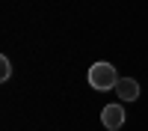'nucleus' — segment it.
Listing matches in <instances>:
<instances>
[{
  "mask_svg": "<svg viewBox=\"0 0 148 131\" xmlns=\"http://www.w3.org/2000/svg\"><path fill=\"white\" fill-rule=\"evenodd\" d=\"M101 122H104V128H121L125 125V107L121 104H104Z\"/></svg>",
  "mask_w": 148,
  "mask_h": 131,
  "instance_id": "obj_3",
  "label": "nucleus"
},
{
  "mask_svg": "<svg viewBox=\"0 0 148 131\" xmlns=\"http://www.w3.org/2000/svg\"><path fill=\"white\" fill-rule=\"evenodd\" d=\"M107 131H121V128H107Z\"/></svg>",
  "mask_w": 148,
  "mask_h": 131,
  "instance_id": "obj_5",
  "label": "nucleus"
},
{
  "mask_svg": "<svg viewBox=\"0 0 148 131\" xmlns=\"http://www.w3.org/2000/svg\"><path fill=\"white\" fill-rule=\"evenodd\" d=\"M139 80L136 78H121L119 83H116V95H119V101L125 104V101H136L139 98Z\"/></svg>",
  "mask_w": 148,
  "mask_h": 131,
  "instance_id": "obj_2",
  "label": "nucleus"
},
{
  "mask_svg": "<svg viewBox=\"0 0 148 131\" xmlns=\"http://www.w3.org/2000/svg\"><path fill=\"white\" fill-rule=\"evenodd\" d=\"M86 80H89V87L98 89V92H107V89H116V83L121 80L119 71L113 63H95L89 66V75H86Z\"/></svg>",
  "mask_w": 148,
  "mask_h": 131,
  "instance_id": "obj_1",
  "label": "nucleus"
},
{
  "mask_svg": "<svg viewBox=\"0 0 148 131\" xmlns=\"http://www.w3.org/2000/svg\"><path fill=\"white\" fill-rule=\"evenodd\" d=\"M12 78V63L9 57H0V80H9Z\"/></svg>",
  "mask_w": 148,
  "mask_h": 131,
  "instance_id": "obj_4",
  "label": "nucleus"
}]
</instances>
